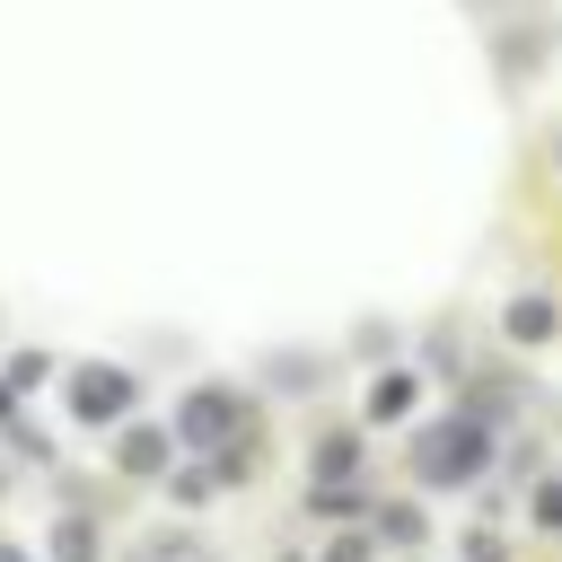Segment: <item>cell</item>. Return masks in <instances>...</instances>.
<instances>
[{
	"label": "cell",
	"mask_w": 562,
	"mask_h": 562,
	"mask_svg": "<svg viewBox=\"0 0 562 562\" xmlns=\"http://www.w3.org/2000/svg\"><path fill=\"white\" fill-rule=\"evenodd\" d=\"M413 465H422V483H439V492L474 483V474L492 465V422H483V413H448V422H430V430L413 439Z\"/></svg>",
	"instance_id": "cell-1"
},
{
	"label": "cell",
	"mask_w": 562,
	"mask_h": 562,
	"mask_svg": "<svg viewBox=\"0 0 562 562\" xmlns=\"http://www.w3.org/2000/svg\"><path fill=\"white\" fill-rule=\"evenodd\" d=\"M237 422H246V404H237L228 386H193V395H184V422H176V430H184L193 448H211V439H237Z\"/></svg>",
	"instance_id": "cell-2"
},
{
	"label": "cell",
	"mask_w": 562,
	"mask_h": 562,
	"mask_svg": "<svg viewBox=\"0 0 562 562\" xmlns=\"http://www.w3.org/2000/svg\"><path fill=\"white\" fill-rule=\"evenodd\" d=\"M70 404H79V422H114V413L132 404V378H123V369H79V378H70Z\"/></svg>",
	"instance_id": "cell-3"
},
{
	"label": "cell",
	"mask_w": 562,
	"mask_h": 562,
	"mask_svg": "<svg viewBox=\"0 0 562 562\" xmlns=\"http://www.w3.org/2000/svg\"><path fill=\"white\" fill-rule=\"evenodd\" d=\"M501 325H509V342H553V334H562V307H553L544 290H527V299H509Z\"/></svg>",
	"instance_id": "cell-4"
},
{
	"label": "cell",
	"mask_w": 562,
	"mask_h": 562,
	"mask_svg": "<svg viewBox=\"0 0 562 562\" xmlns=\"http://www.w3.org/2000/svg\"><path fill=\"white\" fill-rule=\"evenodd\" d=\"M378 536H386V544H422V509H413V501H386V509H378Z\"/></svg>",
	"instance_id": "cell-5"
},
{
	"label": "cell",
	"mask_w": 562,
	"mask_h": 562,
	"mask_svg": "<svg viewBox=\"0 0 562 562\" xmlns=\"http://www.w3.org/2000/svg\"><path fill=\"white\" fill-rule=\"evenodd\" d=\"M369 413H378V422L413 413V378H378V386H369Z\"/></svg>",
	"instance_id": "cell-6"
},
{
	"label": "cell",
	"mask_w": 562,
	"mask_h": 562,
	"mask_svg": "<svg viewBox=\"0 0 562 562\" xmlns=\"http://www.w3.org/2000/svg\"><path fill=\"white\" fill-rule=\"evenodd\" d=\"M316 474H325V483L360 474V439H325V448H316Z\"/></svg>",
	"instance_id": "cell-7"
},
{
	"label": "cell",
	"mask_w": 562,
	"mask_h": 562,
	"mask_svg": "<svg viewBox=\"0 0 562 562\" xmlns=\"http://www.w3.org/2000/svg\"><path fill=\"white\" fill-rule=\"evenodd\" d=\"M158 457H167V439H158V430H132V439H123V465H132V474H149Z\"/></svg>",
	"instance_id": "cell-8"
},
{
	"label": "cell",
	"mask_w": 562,
	"mask_h": 562,
	"mask_svg": "<svg viewBox=\"0 0 562 562\" xmlns=\"http://www.w3.org/2000/svg\"><path fill=\"white\" fill-rule=\"evenodd\" d=\"M149 562H202V544H184V536H158V544H149Z\"/></svg>",
	"instance_id": "cell-9"
},
{
	"label": "cell",
	"mask_w": 562,
	"mask_h": 562,
	"mask_svg": "<svg viewBox=\"0 0 562 562\" xmlns=\"http://www.w3.org/2000/svg\"><path fill=\"white\" fill-rule=\"evenodd\" d=\"M465 562H509V553H501V536H483V527H474V536H465Z\"/></svg>",
	"instance_id": "cell-10"
},
{
	"label": "cell",
	"mask_w": 562,
	"mask_h": 562,
	"mask_svg": "<svg viewBox=\"0 0 562 562\" xmlns=\"http://www.w3.org/2000/svg\"><path fill=\"white\" fill-rule=\"evenodd\" d=\"M88 553H97V536L88 527H61V562H88Z\"/></svg>",
	"instance_id": "cell-11"
},
{
	"label": "cell",
	"mask_w": 562,
	"mask_h": 562,
	"mask_svg": "<svg viewBox=\"0 0 562 562\" xmlns=\"http://www.w3.org/2000/svg\"><path fill=\"white\" fill-rule=\"evenodd\" d=\"M536 518H544V527H562V483H544V492H536Z\"/></svg>",
	"instance_id": "cell-12"
},
{
	"label": "cell",
	"mask_w": 562,
	"mask_h": 562,
	"mask_svg": "<svg viewBox=\"0 0 562 562\" xmlns=\"http://www.w3.org/2000/svg\"><path fill=\"white\" fill-rule=\"evenodd\" d=\"M325 562H369V536H334V553Z\"/></svg>",
	"instance_id": "cell-13"
},
{
	"label": "cell",
	"mask_w": 562,
	"mask_h": 562,
	"mask_svg": "<svg viewBox=\"0 0 562 562\" xmlns=\"http://www.w3.org/2000/svg\"><path fill=\"white\" fill-rule=\"evenodd\" d=\"M0 562H18V553H0Z\"/></svg>",
	"instance_id": "cell-14"
},
{
	"label": "cell",
	"mask_w": 562,
	"mask_h": 562,
	"mask_svg": "<svg viewBox=\"0 0 562 562\" xmlns=\"http://www.w3.org/2000/svg\"><path fill=\"white\" fill-rule=\"evenodd\" d=\"M553 158H562V140H553Z\"/></svg>",
	"instance_id": "cell-15"
}]
</instances>
